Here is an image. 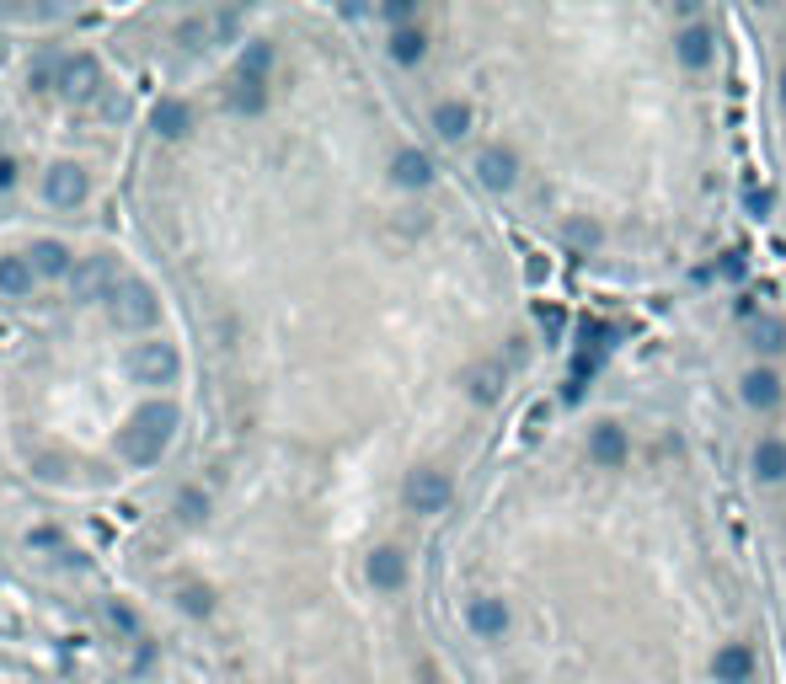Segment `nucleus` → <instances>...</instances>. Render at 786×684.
Returning <instances> with one entry per match:
<instances>
[{"instance_id": "9b49d317", "label": "nucleus", "mask_w": 786, "mask_h": 684, "mask_svg": "<svg viewBox=\"0 0 786 684\" xmlns=\"http://www.w3.org/2000/svg\"><path fill=\"white\" fill-rule=\"evenodd\" d=\"M407 497H412L418 508H439V503H444V481L423 471V476H412V481H407Z\"/></svg>"}, {"instance_id": "f257e3e1", "label": "nucleus", "mask_w": 786, "mask_h": 684, "mask_svg": "<svg viewBox=\"0 0 786 684\" xmlns=\"http://www.w3.org/2000/svg\"><path fill=\"white\" fill-rule=\"evenodd\" d=\"M172 433H177V407H172V401H145V407L129 417V428L118 433V455L129 465H156L161 449L172 444Z\"/></svg>"}, {"instance_id": "aec40b11", "label": "nucleus", "mask_w": 786, "mask_h": 684, "mask_svg": "<svg viewBox=\"0 0 786 684\" xmlns=\"http://www.w3.org/2000/svg\"><path fill=\"white\" fill-rule=\"evenodd\" d=\"M11 177H17V166H11V161H0V188H11Z\"/></svg>"}, {"instance_id": "a211bd4d", "label": "nucleus", "mask_w": 786, "mask_h": 684, "mask_svg": "<svg viewBox=\"0 0 786 684\" xmlns=\"http://www.w3.org/2000/svg\"><path fill=\"white\" fill-rule=\"evenodd\" d=\"M107 620H113L118 631H140V620H134L129 604H107Z\"/></svg>"}, {"instance_id": "9d476101", "label": "nucleus", "mask_w": 786, "mask_h": 684, "mask_svg": "<svg viewBox=\"0 0 786 684\" xmlns=\"http://www.w3.org/2000/svg\"><path fill=\"white\" fill-rule=\"evenodd\" d=\"M262 102H268V91H262V81H252V75H236V91H230V107H236V113H262Z\"/></svg>"}, {"instance_id": "6e6552de", "label": "nucleus", "mask_w": 786, "mask_h": 684, "mask_svg": "<svg viewBox=\"0 0 786 684\" xmlns=\"http://www.w3.org/2000/svg\"><path fill=\"white\" fill-rule=\"evenodd\" d=\"M150 123H156V134H161V139H182V134L193 129V113H188V102L161 97V102H156V113H150Z\"/></svg>"}, {"instance_id": "f3484780", "label": "nucleus", "mask_w": 786, "mask_h": 684, "mask_svg": "<svg viewBox=\"0 0 786 684\" xmlns=\"http://www.w3.org/2000/svg\"><path fill=\"white\" fill-rule=\"evenodd\" d=\"M54 81H59V70L49 65V59H38V65H33V70H27V86H33V91H49Z\"/></svg>"}, {"instance_id": "39448f33", "label": "nucleus", "mask_w": 786, "mask_h": 684, "mask_svg": "<svg viewBox=\"0 0 786 684\" xmlns=\"http://www.w3.org/2000/svg\"><path fill=\"white\" fill-rule=\"evenodd\" d=\"M43 193H49V204H59V209H75L86 198V171L75 166V161H59V166H49L43 171Z\"/></svg>"}, {"instance_id": "f8f14e48", "label": "nucleus", "mask_w": 786, "mask_h": 684, "mask_svg": "<svg viewBox=\"0 0 786 684\" xmlns=\"http://www.w3.org/2000/svg\"><path fill=\"white\" fill-rule=\"evenodd\" d=\"M369 578H375L380 588H396V583H402V556H396V551H375V556H369Z\"/></svg>"}, {"instance_id": "4468645a", "label": "nucleus", "mask_w": 786, "mask_h": 684, "mask_svg": "<svg viewBox=\"0 0 786 684\" xmlns=\"http://www.w3.org/2000/svg\"><path fill=\"white\" fill-rule=\"evenodd\" d=\"M273 65V43H246V54H241V75H252V81H262Z\"/></svg>"}, {"instance_id": "20e7f679", "label": "nucleus", "mask_w": 786, "mask_h": 684, "mask_svg": "<svg viewBox=\"0 0 786 684\" xmlns=\"http://www.w3.org/2000/svg\"><path fill=\"white\" fill-rule=\"evenodd\" d=\"M70 284H75V300H113L123 278L113 268V257H86V262H75Z\"/></svg>"}, {"instance_id": "6ab92c4d", "label": "nucleus", "mask_w": 786, "mask_h": 684, "mask_svg": "<svg viewBox=\"0 0 786 684\" xmlns=\"http://www.w3.org/2000/svg\"><path fill=\"white\" fill-rule=\"evenodd\" d=\"M423 54V38L418 33H396V59H418Z\"/></svg>"}, {"instance_id": "1a4fd4ad", "label": "nucleus", "mask_w": 786, "mask_h": 684, "mask_svg": "<svg viewBox=\"0 0 786 684\" xmlns=\"http://www.w3.org/2000/svg\"><path fill=\"white\" fill-rule=\"evenodd\" d=\"M0 289L27 294V289H33V262H27V257H0Z\"/></svg>"}, {"instance_id": "ddd939ff", "label": "nucleus", "mask_w": 786, "mask_h": 684, "mask_svg": "<svg viewBox=\"0 0 786 684\" xmlns=\"http://www.w3.org/2000/svg\"><path fill=\"white\" fill-rule=\"evenodd\" d=\"M177 519L188 524V530H193V524H204V519H209V497H204V492H193V487H188V492H177Z\"/></svg>"}, {"instance_id": "423d86ee", "label": "nucleus", "mask_w": 786, "mask_h": 684, "mask_svg": "<svg viewBox=\"0 0 786 684\" xmlns=\"http://www.w3.org/2000/svg\"><path fill=\"white\" fill-rule=\"evenodd\" d=\"M97 86H102V70H97V59H91V54H75V59L59 65V91H65L70 102H86Z\"/></svg>"}, {"instance_id": "2eb2a0df", "label": "nucleus", "mask_w": 786, "mask_h": 684, "mask_svg": "<svg viewBox=\"0 0 786 684\" xmlns=\"http://www.w3.org/2000/svg\"><path fill=\"white\" fill-rule=\"evenodd\" d=\"M423 177H428L423 155H396V182H407V188H412V182H423Z\"/></svg>"}, {"instance_id": "0eeeda50", "label": "nucleus", "mask_w": 786, "mask_h": 684, "mask_svg": "<svg viewBox=\"0 0 786 684\" xmlns=\"http://www.w3.org/2000/svg\"><path fill=\"white\" fill-rule=\"evenodd\" d=\"M27 262H33V273L38 278H70L75 273V257H70V246L65 241H38L33 252H27Z\"/></svg>"}, {"instance_id": "dca6fc26", "label": "nucleus", "mask_w": 786, "mask_h": 684, "mask_svg": "<svg viewBox=\"0 0 786 684\" xmlns=\"http://www.w3.org/2000/svg\"><path fill=\"white\" fill-rule=\"evenodd\" d=\"M177 604H182L188 615H209V610H214V594H209V588H182Z\"/></svg>"}, {"instance_id": "f03ea898", "label": "nucleus", "mask_w": 786, "mask_h": 684, "mask_svg": "<svg viewBox=\"0 0 786 684\" xmlns=\"http://www.w3.org/2000/svg\"><path fill=\"white\" fill-rule=\"evenodd\" d=\"M107 305H113V321H118V326H129V332H145V326H156V316H161L156 289L140 284V278H123L118 294H113Z\"/></svg>"}, {"instance_id": "7ed1b4c3", "label": "nucleus", "mask_w": 786, "mask_h": 684, "mask_svg": "<svg viewBox=\"0 0 786 684\" xmlns=\"http://www.w3.org/2000/svg\"><path fill=\"white\" fill-rule=\"evenodd\" d=\"M129 375L140 385H172L182 375V353L172 342H134L129 348Z\"/></svg>"}]
</instances>
